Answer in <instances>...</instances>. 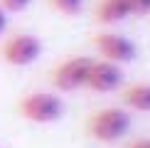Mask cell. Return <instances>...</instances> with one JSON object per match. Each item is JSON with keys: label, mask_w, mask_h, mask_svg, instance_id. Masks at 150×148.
<instances>
[{"label": "cell", "mask_w": 150, "mask_h": 148, "mask_svg": "<svg viewBox=\"0 0 150 148\" xmlns=\"http://www.w3.org/2000/svg\"><path fill=\"white\" fill-rule=\"evenodd\" d=\"M130 114L121 106L98 109L86 119V133L98 143H116L130 131Z\"/></svg>", "instance_id": "1"}, {"label": "cell", "mask_w": 150, "mask_h": 148, "mask_svg": "<svg viewBox=\"0 0 150 148\" xmlns=\"http://www.w3.org/2000/svg\"><path fill=\"white\" fill-rule=\"evenodd\" d=\"M17 111H20V116L25 121L54 123L64 114V101H62L59 94H52V91H32V94L20 99Z\"/></svg>", "instance_id": "2"}, {"label": "cell", "mask_w": 150, "mask_h": 148, "mask_svg": "<svg viewBox=\"0 0 150 148\" xmlns=\"http://www.w3.org/2000/svg\"><path fill=\"white\" fill-rule=\"evenodd\" d=\"M91 57H69L64 62H59L57 67L52 69V86L57 91H79L86 86V77H89V69H91Z\"/></svg>", "instance_id": "3"}, {"label": "cell", "mask_w": 150, "mask_h": 148, "mask_svg": "<svg viewBox=\"0 0 150 148\" xmlns=\"http://www.w3.org/2000/svg\"><path fill=\"white\" fill-rule=\"evenodd\" d=\"M0 54H3V62H8L10 67H27V64L40 59L42 40L37 35H30V32H17L3 42Z\"/></svg>", "instance_id": "4"}, {"label": "cell", "mask_w": 150, "mask_h": 148, "mask_svg": "<svg viewBox=\"0 0 150 148\" xmlns=\"http://www.w3.org/2000/svg\"><path fill=\"white\" fill-rule=\"evenodd\" d=\"M93 47L101 54V59H108L113 64H126L138 57V47L133 40L118 32H98L93 37Z\"/></svg>", "instance_id": "5"}, {"label": "cell", "mask_w": 150, "mask_h": 148, "mask_svg": "<svg viewBox=\"0 0 150 148\" xmlns=\"http://www.w3.org/2000/svg\"><path fill=\"white\" fill-rule=\"evenodd\" d=\"M123 86V69L121 64H113L108 59H93L89 77H86V89L98 91V94H111Z\"/></svg>", "instance_id": "6"}, {"label": "cell", "mask_w": 150, "mask_h": 148, "mask_svg": "<svg viewBox=\"0 0 150 148\" xmlns=\"http://www.w3.org/2000/svg\"><path fill=\"white\" fill-rule=\"evenodd\" d=\"M133 15L128 0H101L96 5V20L101 25H116Z\"/></svg>", "instance_id": "7"}, {"label": "cell", "mask_w": 150, "mask_h": 148, "mask_svg": "<svg viewBox=\"0 0 150 148\" xmlns=\"http://www.w3.org/2000/svg\"><path fill=\"white\" fill-rule=\"evenodd\" d=\"M123 106L130 111H143V114H150V84L138 82V84H130L123 89Z\"/></svg>", "instance_id": "8"}, {"label": "cell", "mask_w": 150, "mask_h": 148, "mask_svg": "<svg viewBox=\"0 0 150 148\" xmlns=\"http://www.w3.org/2000/svg\"><path fill=\"white\" fill-rule=\"evenodd\" d=\"M47 3L57 12L67 15V17H74V15H79L84 10V0H47Z\"/></svg>", "instance_id": "9"}, {"label": "cell", "mask_w": 150, "mask_h": 148, "mask_svg": "<svg viewBox=\"0 0 150 148\" xmlns=\"http://www.w3.org/2000/svg\"><path fill=\"white\" fill-rule=\"evenodd\" d=\"M30 3H32V0H0V5L8 12H22V10L30 8Z\"/></svg>", "instance_id": "10"}, {"label": "cell", "mask_w": 150, "mask_h": 148, "mask_svg": "<svg viewBox=\"0 0 150 148\" xmlns=\"http://www.w3.org/2000/svg\"><path fill=\"white\" fill-rule=\"evenodd\" d=\"M133 15H148L150 12V0H128Z\"/></svg>", "instance_id": "11"}, {"label": "cell", "mask_w": 150, "mask_h": 148, "mask_svg": "<svg viewBox=\"0 0 150 148\" xmlns=\"http://www.w3.org/2000/svg\"><path fill=\"white\" fill-rule=\"evenodd\" d=\"M8 15L10 12L0 5V35H5V30H8Z\"/></svg>", "instance_id": "12"}, {"label": "cell", "mask_w": 150, "mask_h": 148, "mask_svg": "<svg viewBox=\"0 0 150 148\" xmlns=\"http://www.w3.org/2000/svg\"><path fill=\"white\" fill-rule=\"evenodd\" d=\"M130 148H150V138H138L135 143H130Z\"/></svg>", "instance_id": "13"}]
</instances>
